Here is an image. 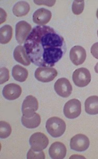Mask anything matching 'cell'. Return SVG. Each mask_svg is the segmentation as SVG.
Here are the masks:
<instances>
[{
	"instance_id": "cell-1",
	"label": "cell",
	"mask_w": 98,
	"mask_h": 159,
	"mask_svg": "<svg viewBox=\"0 0 98 159\" xmlns=\"http://www.w3.org/2000/svg\"><path fill=\"white\" fill-rule=\"evenodd\" d=\"M30 61L40 67H52L66 52L63 37L51 27L38 25L32 28L24 43Z\"/></svg>"
},
{
	"instance_id": "cell-2",
	"label": "cell",
	"mask_w": 98,
	"mask_h": 159,
	"mask_svg": "<svg viewBox=\"0 0 98 159\" xmlns=\"http://www.w3.org/2000/svg\"><path fill=\"white\" fill-rule=\"evenodd\" d=\"M46 129L52 137H60L65 131L66 124L63 119L57 117H53L47 120Z\"/></svg>"
},
{
	"instance_id": "cell-3",
	"label": "cell",
	"mask_w": 98,
	"mask_h": 159,
	"mask_svg": "<svg viewBox=\"0 0 98 159\" xmlns=\"http://www.w3.org/2000/svg\"><path fill=\"white\" fill-rule=\"evenodd\" d=\"M49 139L43 133L33 134L29 139L31 149L36 152H40L45 149L49 144Z\"/></svg>"
},
{
	"instance_id": "cell-4",
	"label": "cell",
	"mask_w": 98,
	"mask_h": 159,
	"mask_svg": "<svg viewBox=\"0 0 98 159\" xmlns=\"http://www.w3.org/2000/svg\"><path fill=\"white\" fill-rule=\"evenodd\" d=\"M73 80L76 86L80 88L85 87L91 81L90 71L86 68H79L74 72Z\"/></svg>"
},
{
	"instance_id": "cell-5",
	"label": "cell",
	"mask_w": 98,
	"mask_h": 159,
	"mask_svg": "<svg viewBox=\"0 0 98 159\" xmlns=\"http://www.w3.org/2000/svg\"><path fill=\"white\" fill-rule=\"evenodd\" d=\"M82 111L80 102L77 99H70L65 104L64 114L69 119H74L79 116Z\"/></svg>"
},
{
	"instance_id": "cell-6",
	"label": "cell",
	"mask_w": 98,
	"mask_h": 159,
	"mask_svg": "<svg viewBox=\"0 0 98 159\" xmlns=\"http://www.w3.org/2000/svg\"><path fill=\"white\" fill-rule=\"evenodd\" d=\"M57 75V70L52 67H39L35 73V78L38 81L45 83L53 81Z\"/></svg>"
},
{
	"instance_id": "cell-7",
	"label": "cell",
	"mask_w": 98,
	"mask_h": 159,
	"mask_svg": "<svg viewBox=\"0 0 98 159\" xmlns=\"http://www.w3.org/2000/svg\"><path fill=\"white\" fill-rule=\"evenodd\" d=\"M38 102L36 98L32 95L27 96L22 105L23 116L30 118L35 115V111L38 109Z\"/></svg>"
},
{
	"instance_id": "cell-8",
	"label": "cell",
	"mask_w": 98,
	"mask_h": 159,
	"mask_svg": "<svg viewBox=\"0 0 98 159\" xmlns=\"http://www.w3.org/2000/svg\"><path fill=\"white\" fill-rule=\"evenodd\" d=\"M89 139L84 134H78L70 140V147L72 150L78 152L86 151L89 147Z\"/></svg>"
},
{
	"instance_id": "cell-9",
	"label": "cell",
	"mask_w": 98,
	"mask_h": 159,
	"mask_svg": "<svg viewBox=\"0 0 98 159\" xmlns=\"http://www.w3.org/2000/svg\"><path fill=\"white\" fill-rule=\"evenodd\" d=\"M32 26L26 21H19L16 25V39L19 44L25 43V40L31 33Z\"/></svg>"
},
{
	"instance_id": "cell-10",
	"label": "cell",
	"mask_w": 98,
	"mask_h": 159,
	"mask_svg": "<svg viewBox=\"0 0 98 159\" xmlns=\"http://www.w3.org/2000/svg\"><path fill=\"white\" fill-rule=\"evenodd\" d=\"M54 89L57 94L62 98H68L72 94V85L66 78H60L54 84Z\"/></svg>"
},
{
	"instance_id": "cell-11",
	"label": "cell",
	"mask_w": 98,
	"mask_h": 159,
	"mask_svg": "<svg viewBox=\"0 0 98 159\" xmlns=\"http://www.w3.org/2000/svg\"><path fill=\"white\" fill-rule=\"evenodd\" d=\"M70 59L76 65H82L86 59V52L85 49L80 46H75L71 49L70 53Z\"/></svg>"
},
{
	"instance_id": "cell-12",
	"label": "cell",
	"mask_w": 98,
	"mask_h": 159,
	"mask_svg": "<svg viewBox=\"0 0 98 159\" xmlns=\"http://www.w3.org/2000/svg\"><path fill=\"white\" fill-rule=\"evenodd\" d=\"M22 88L15 83H11L4 86L2 91L3 95L8 100H14L20 96L22 94Z\"/></svg>"
},
{
	"instance_id": "cell-13",
	"label": "cell",
	"mask_w": 98,
	"mask_h": 159,
	"mask_svg": "<svg viewBox=\"0 0 98 159\" xmlns=\"http://www.w3.org/2000/svg\"><path fill=\"white\" fill-rule=\"evenodd\" d=\"M52 17L49 10L44 8H39L35 11L33 15V21L39 25H45L48 23Z\"/></svg>"
},
{
	"instance_id": "cell-14",
	"label": "cell",
	"mask_w": 98,
	"mask_h": 159,
	"mask_svg": "<svg viewBox=\"0 0 98 159\" xmlns=\"http://www.w3.org/2000/svg\"><path fill=\"white\" fill-rule=\"evenodd\" d=\"M49 153L53 159H63L66 154V148L63 143L55 142L50 146Z\"/></svg>"
},
{
	"instance_id": "cell-15",
	"label": "cell",
	"mask_w": 98,
	"mask_h": 159,
	"mask_svg": "<svg viewBox=\"0 0 98 159\" xmlns=\"http://www.w3.org/2000/svg\"><path fill=\"white\" fill-rule=\"evenodd\" d=\"M14 57L16 61L25 66H29L31 63L25 48L22 46H18L16 47L14 52Z\"/></svg>"
},
{
	"instance_id": "cell-16",
	"label": "cell",
	"mask_w": 98,
	"mask_h": 159,
	"mask_svg": "<svg viewBox=\"0 0 98 159\" xmlns=\"http://www.w3.org/2000/svg\"><path fill=\"white\" fill-rule=\"evenodd\" d=\"M85 111L88 114H98V96H92L85 101Z\"/></svg>"
},
{
	"instance_id": "cell-17",
	"label": "cell",
	"mask_w": 98,
	"mask_h": 159,
	"mask_svg": "<svg viewBox=\"0 0 98 159\" xmlns=\"http://www.w3.org/2000/svg\"><path fill=\"white\" fill-rule=\"evenodd\" d=\"M30 11V5L26 1L17 2L13 8V13L17 17H22L26 15Z\"/></svg>"
},
{
	"instance_id": "cell-18",
	"label": "cell",
	"mask_w": 98,
	"mask_h": 159,
	"mask_svg": "<svg viewBox=\"0 0 98 159\" xmlns=\"http://www.w3.org/2000/svg\"><path fill=\"white\" fill-rule=\"evenodd\" d=\"M12 75L17 81L23 82L28 78V72L26 69L19 65H16L12 70Z\"/></svg>"
},
{
	"instance_id": "cell-19",
	"label": "cell",
	"mask_w": 98,
	"mask_h": 159,
	"mask_svg": "<svg viewBox=\"0 0 98 159\" xmlns=\"http://www.w3.org/2000/svg\"><path fill=\"white\" fill-rule=\"evenodd\" d=\"M22 124L25 127L29 129H32L38 127L41 123V117L38 114L36 113L34 116L30 118H26L22 116Z\"/></svg>"
},
{
	"instance_id": "cell-20",
	"label": "cell",
	"mask_w": 98,
	"mask_h": 159,
	"mask_svg": "<svg viewBox=\"0 0 98 159\" xmlns=\"http://www.w3.org/2000/svg\"><path fill=\"white\" fill-rule=\"evenodd\" d=\"M13 35V29L10 25H6L0 30V42L2 44H6L10 42Z\"/></svg>"
},
{
	"instance_id": "cell-21",
	"label": "cell",
	"mask_w": 98,
	"mask_h": 159,
	"mask_svg": "<svg viewBox=\"0 0 98 159\" xmlns=\"http://www.w3.org/2000/svg\"><path fill=\"white\" fill-rule=\"evenodd\" d=\"M12 128L10 124L4 121L0 122V137L2 139H5L10 135Z\"/></svg>"
},
{
	"instance_id": "cell-22",
	"label": "cell",
	"mask_w": 98,
	"mask_h": 159,
	"mask_svg": "<svg viewBox=\"0 0 98 159\" xmlns=\"http://www.w3.org/2000/svg\"><path fill=\"white\" fill-rule=\"evenodd\" d=\"M85 7L83 1H74L72 5V11L75 15H79L83 12Z\"/></svg>"
},
{
	"instance_id": "cell-23",
	"label": "cell",
	"mask_w": 98,
	"mask_h": 159,
	"mask_svg": "<svg viewBox=\"0 0 98 159\" xmlns=\"http://www.w3.org/2000/svg\"><path fill=\"white\" fill-rule=\"evenodd\" d=\"M27 157L28 159H45V154L42 151L40 152H36L32 149H30L27 153Z\"/></svg>"
},
{
	"instance_id": "cell-24",
	"label": "cell",
	"mask_w": 98,
	"mask_h": 159,
	"mask_svg": "<svg viewBox=\"0 0 98 159\" xmlns=\"http://www.w3.org/2000/svg\"><path fill=\"white\" fill-rule=\"evenodd\" d=\"M1 84H2L3 83H5L7 81L9 78H10V75H9V71L7 68L5 67L1 68Z\"/></svg>"
},
{
	"instance_id": "cell-25",
	"label": "cell",
	"mask_w": 98,
	"mask_h": 159,
	"mask_svg": "<svg viewBox=\"0 0 98 159\" xmlns=\"http://www.w3.org/2000/svg\"><path fill=\"white\" fill-rule=\"evenodd\" d=\"M55 2L56 1H34V3L37 5H45L50 7L54 5Z\"/></svg>"
},
{
	"instance_id": "cell-26",
	"label": "cell",
	"mask_w": 98,
	"mask_h": 159,
	"mask_svg": "<svg viewBox=\"0 0 98 159\" xmlns=\"http://www.w3.org/2000/svg\"><path fill=\"white\" fill-rule=\"evenodd\" d=\"M91 53L96 59H98V42L94 43L91 48Z\"/></svg>"
},
{
	"instance_id": "cell-27",
	"label": "cell",
	"mask_w": 98,
	"mask_h": 159,
	"mask_svg": "<svg viewBox=\"0 0 98 159\" xmlns=\"http://www.w3.org/2000/svg\"><path fill=\"white\" fill-rule=\"evenodd\" d=\"M95 70L96 73H98V62L96 63V66H95Z\"/></svg>"
},
{
	"instance_id": "cell-28",
	"label": "cell",
	"mask_w": 98,
	"mask_h": 159,
	"mask_svg": "<svg viewBox=\"0 0 98 159\" xmlns=\"http://www.w3.org/2000/svg\"><path fill=\"white\" fill-rule=\"evenodd\" d=\"M96 17H97V18H98V10H97V11H96Z\"/></svg>"
},
{
	"instance_id": "cell-29",
	"label": "cell",
	"mask_w": 98,
	"mask_h": 159,
	"mask_svg": "<svg viewBox=\"0 0 98 159\" xmlns=\"http://www.w3.org/2000/svg\"><path fill=\"white\" fill-rule=\"evenodd\" d=\"M97 34H98V32H97Z\"/></svg>"
}]
</instances>
